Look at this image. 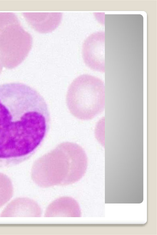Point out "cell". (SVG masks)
<instances>
[{"instance_id":"obj_8","label":"cell","mask_w":157,"mask_h":235,"mask_svg":"<svg viewBox=\"0 0 157 235\" xmlns=\"http://www.w3.org/2000/svg\"><path fill=\"white\" fill-rule=\"evenodd\" d=\"M13 194V187L10 179L0 173V208L9 201Z\"/></svg>"},{"instance_id":"obj_7","label":"cell","mask_w":157,"mask_h":235,"mask_svg":"<svg viewBox=\"0 0 157 235\" xmlns=\"http://www.w3.org/2000/svg\"><path fill=\"white\" fill-rule=\"evenodd\" d=\"M62 13H25L23 15L34 29L41 33H47L54 30L61 21Z\"/></svg>"},{"instance_id":"obj_3","label":"cell","mask_w":157,"mask_h":235,"mask_svg":"<svg viewBox=\"0 0 157 235\" xmlns=\"http://www.w3.org/2000/svg\"><path fill=\"white\" fill-rule=\"evenodd\" d=\"M75 159H48L43 156L33 167L32 179L42 188L74 184L84 175L87 165V157Z\"/></svg>"},{"instance_id":"obj_4","label":"cell","mask_w":157,"mask_h":235,"mask_svg":"<svg viewBox=\"0 0 157 235\" xmlns=\"http://www.w3.org/2000/svg\"><path fill=\"white\" fill-rule=\"evenodd\" d=\"M32 41L14 13L0 12V59L6 66H14L23 60Z\"/></svg>"},{"instance_id":"obj_5","label":"cell","mask_w":157,"mask_h":235,"mask_svg":"<svg viewBox=\"0 0 157 235\" xmlns=\"http://www.w3.org/2000/svg\"><path fill=\"white\" fill-rule=\"evenodd\" d=\"M105 32L93 33L84 40L82 55L86 65L91 69L105 72Z\"/></svg>"},{"instance_id":"obj_6","label":"cell","mask_w":157,"mask_h":235,"mask_svg":"<svg viewBox=\"0 0 157 235\" xmlns=\"http://www.w3.org/2000/svg\"><path fill=\"white\" fill-rule=\"evenodd\" d=\"M81 211L77 202L69 197H62L51 203L47 208L45 217H80Z\"/></svg>"},{"instance_id":"obj_2","label":"cell","mask_w":157,"mask_h":235,"mask_svg":"<svg viewBox=\"0 0 157 235\" xmlns=\"http://www.w3.org/2000/svg\"><path fill=\"white\" fill-rule=\"evenodd\" d=\"M105 98L103 82L98 78L85 74L77 77L71 83L66 101L73 116L79 119L88 120L104 110Z\"/></svg>"},{"instance_id":"obj_1","label":"cell","mask_w":157,"mask_h":235,"mask_svg":"<svg viewBox=\"0 0 157 235\" xmlns=\"http://www.w3.org/2000/svg\"><path fill=\"white\" fill-rule=\"evenodd\" d=\"M45 100L31 86L21 82L0 85V168L29 159L50 128Z\"/></svg>"}]
</instances>
